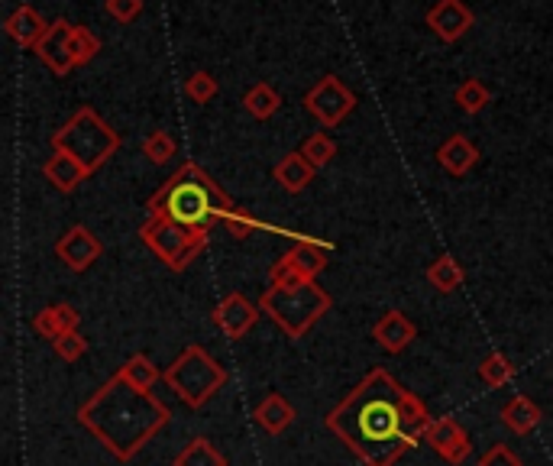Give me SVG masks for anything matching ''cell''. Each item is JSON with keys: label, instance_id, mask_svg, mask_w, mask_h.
I'll list each match as a JSON object with an SVG mask.
<instances>
[{"label": "cell", "instance_id": "obj_29", "mask_svg": "<svg viewBox=\"0 0 553 466\" xmlns=\"http://www.w3.org/2000/svg\"><path fill=\"white\" fill-rule=\"evenodd\" d=\"M301 153H304V159H308L314 169H324V166H330V162H334L337 143L330 140L327 133H311L308 140L301 143Z\"/></svg>", "mask_w": 553, "mask_h": 466}, {"label": "cell", "instance_id": "obj_13", "mask_svg": "<svg viewBox=\"0 0 553 466\" xmlns=\"http://www.w3.org/2000/svg\"><path fill=\"white\" fill-rule=\"evenodd\" d=\"M101 253H104L101 240L81 224L72 227L59 243H55V256H59L72 272H88L101 259Z\"/></svg>", "mask_w": 553, "mask_h": 466}, {"label": "cell", "instance_id": "obj_28", "mask_svg": "<svg viewBox=\"0 0 553 466\" xmlns=\"http://www.w3.org/2000/svg\"><path fill=\"white\" fill-rule=\"evenodd\" d=\"M492 101V91L482 85L479 78H466L460 88H456V104H460L463 114H479L486 111V104Z\"/></svg>", "mask_w": 553, "mask_h": 466}, {"label": "cell", "instance_id": "obj_24", "mask_svg": "<svg viewBox=\"0 0 553 466\" xmlns=\"http://www.w3.org/2000/svg\"><path fill=\"white\" fill-rule=\"evenodd\" d=\"M117 373L130 382L133 389H143V392H152L156 389V382L162 379V373L156 369V363L149 360L146 353H133L130 360H123Z\"/></svg>", "mask_w": 553, "mask_h": 466}, {"label": "cell", "instance_id": "obj_19", "mask_svg": "<svg viewBox=\"0 0 553 466\" xmlns=\"http://www.w3.org/2000/svg\"><path fill=\"white\" fill-rule=\"evenodd\" d=\"M49 26H52V23H46L43 13H39L36 7L23 4V7H17V10H13L10 17H7L4 30H7V36H10L17 46H23V49H36L39 39L46 36Z\"/></svg>", "mask_w": 553, "mask_h": 466}, {"label": "cell", "instance_id": "obj_7", "mask_svg": "<svg viewBox=\"0 0 553 466\" xmlns=\"http://www.w3.org/2000/svg\"><path fill=\"white\" fill-rule=\"evenodd\" d=\"M140 240L156 253L172 272H182L191 266L204 246H207V233L204 230H191L169 221V217H149L140 227Z\"/></svg>", "mask_w": 553, "mask_h": 466}, {"label": "cell", "instance_id": "obj_34", "mask_svg": "<svg viewBox=\"0 0 553 466\" xmlns=\"http://www.w3.org/2000/svg\"><path fill=\"white\" fill-rule=\"evenodd\" d=\"M220 224H224L227 230H230V237L233 240H246V237H250V233H256V217L253 214H246L243 208H233V211H227L224 214V221H220Z\"/></svg>", "mask_w": 553, "mask_h": 466}, {"label": "cell", "instance_id": "obj_15", "mask_svg": "<svg viewBox=\"0 0 553 466\" xmlns=\"http://www.w3.org/2000/svg\"><path fill=\"white\" fill-rule=\"evenodd\" d=\"M372 337H376V344L385 353H402L414 344V337H418V324H414L405 311L389 308L376 324H372Z\"/></svg>", "mask_w": 553, "mask_h": 466}, {"label": "cell", "instance_id": "obj_33", "mask_svg": "<svg viewBox=\"0 0 553 466\" xmlns=\"http://www.w3.org/2000/svg\"><path fill=\"white\" fill-rule=\"evenodd\" d=\"M52 350H55V356H59V360H65V363H78L81 356L88 353V337H81L78 331H75V334H65V337H59V340H52Z\"/></svg>", "mask_w": 553, "mask_h": 466}, {"label": "cell", "instance_id": "obj_3", "mask_svg": "<svg viewBox=\"0 0 553 466\" xmlns=\"http://www.w3.org/2000/svg\"><path fill=\"white\" fill-rule=\"evenodd\" d=\"M233 208L237 204L220 191V185L198 162H185L182 169H175L169 182L149 198V217H169L175 224L204 233H211V227L224 221V214Z\"/></svg>", "mask_w": 553, "mask_h": 466}, {"label": "cell", "instance_id": "obj_32", "mask_svg": "<svg viewBox=\"0 0 553 466\" xmlns=\"http://www.w3.org/2000/svg\"><path fill=\"white\" fill-rule=\"evenodd\" d=\"M217 91H220V85H217V78L211 75V72H195L188 81H185V94L195 104H207V101H214L217 98Z\"/></svg>", "mask_w": 553, "mask_h": 466}, {"label": "cell", "instance_id": "obj_10", "mask_svg": "<svg viewBox=\"0 0 553 466\" xmlns=\"http://www.w3.org/2000/svg\"><path fill=\"white\" fill-rule=\"evenodd\" d=\"M262 308L253 305L250 298H246L243 292H230L227 298H220V305L214 308L211 321L217 324V331L230 337V340H240L253 331V324L259 321Z\"/></svg>", "mask_w": 553, "mask_h": 466}, {"label": "cell", "instance_id": "obj_23", "mask_svg": "<svg viewBox=\"0 0 553 466\" xmlns=\"http://www.w3.org/2000/svg\"><path fill=\"white\" fill-rule=\"evenodd\" d=\"M427 282H431L440 295H450V292H456L466 282V272H463V266L456 263L453 256L444 253V256H437L431 266H427Z\"/></svg>", "mask_w": 553, "mask_h": 466}, {"label": "cell", "instance_id": "obj_18", "mask_svg": "<svg viewBox=\"0 0 553 466\" xmlns=\"http://www.w3.org/2000/svg\"><path fill=\"white\" fill-rule=\"evenodd\" d=\"M499 418L502 424L511 431V434H518V437H528L531 431L541 428V421H544V411L541 405H537L531 395H511V399L499 408Z\"/></svg>", "mask_w": 553, "mask_h": 466}, {"label": "cell", "instance_id": "obj_8", "mask_svg": "<svg viewBox=\"0 0 553 466\" xmlns=\"http://www.w3.org/2000/svg\"><path fill=\"white\" fill-rule=\"evenodd\" d=\"M330 246L317 240H298L269 269V289H295L301 282H314L327 269Z\"/></svg>", "mask_w": 553, "mask_h": 466}, {"label": "cell", "instance_id": "obj_20", "mask_svg": "<svg viewBox=\"0 0 553 466\" xmlns=\"http://www.w3.org/2000/svg\"><path fill=\"white\" fill-rule=\"evenodd\" d=\"M43 175L52 182V188H59L62 195H68V191H75L81 182H85L88 169L81 166L75 156L62 153V149H52V156L46 159V166H43Z\"/></svg>", "mask_w": 553, "mask_h": 466}, {"label": "cell", "instance_id": "obj_31", "mask_svg": "<svg viewBox=\"0 0 553 466\" xmlns=\"http://www.w3.org/2000/svg\"><path fill=\"white\" fill-rule=\"evenodd\" d=\"M101 52V39L94 36L88 26H72V56L75 65H88Z\"/></svg>", "mask_w": 553, "mask_h": 466}, {"label": "cell", "instance_id": "obj_35", "mask_svg": "<svg viewBox=\"0 0 553 466\" xmlns=\"http://www.w3.org/2000/svg\"><path fill=\"white\" fill-rule=\"evenodd\" d=\"M476 466H524V463L508 444H492L486 454L476 460Z\"/></svg>", "mask_w": 553, "mask_h": 466}, {"label": "cell", "instance_id": "obj_21", "mask_svg": "<svg viewBox=\"0 0 553 466\" xmlns=\"http://www.w3.org/2000/svg\"><path fill=\"white\" fill-rule=\"evenodd\" d=\"M437 162L444 166L450 175H466L469 169H476L479 162V149L473 140H466L463 133H453L450 140H444V146L437 149Z\"/></svg>", "mask_w": 553, "mask_h": 466}, {"label": "cell", "instance_id": "obj_14", "mask_svg": "<svg viewBox=\"0 0 553 466\" xmlns=\"http://www.w3.org/2000/svg\"><path fill=\"white\" fill-rule=\"evenodd\" d=\"M424 20L434 30V36H440L444 43H456V39L466 36L469 26L476 23L473 10H469L463 0H437V4L427 10Z\"/></svg>", "mask_w": 553, "mask_h": 466}, {"label": "cell", "instance_id": "obj_16", "mask_svg": "<svg viewBox=\"0 0 553 466\" xmlns=\"http://www.w3.org/2000/svg\"><path fill=\"white\" fill-rule=\"evenodd\" d=\"M81 327V311L72 301H55L33 314V331L43 340H59L65 334H75Z\"/></svg>", "mask_w": 553, "mask_h": 466}, {"label": "cell", "instance_id": "obj_5", "mask_svg": "<svg viewBox=\"0 0 553 466\" xmlns=\"http://www.w3.org/2000/svg\"><path fill=\"white\" fill-rule=\"evenodd\" d=\"M227 369L220 366L211 353L201 344H191L169 363V369L162 373V382L169 386L178 399L188 408H204L214 395L227 386Z\"/></svg>", "mask_w": 553, "mask_h": 466}, {"label": "cell", "instance_id": "obj_4", "mask_svg": "<svg viewBox=\"0 0 553 466\" xmlns=\"http://www.w3.org/2000/svg\"><path fill=\"white\" fill-rule=\"evenodd\" d=\"M52 149H62V153L75 156L91 175L120 149V133L94 107L85 104L52 133Z\"/></svg>", "mask_w": 553, "mask_h": 466}, {"label": "cell", "instance_id": "obj_11", "mask_svg": "<svg viewBox=\"0 0 553 466\" xmlns=\"http://www.w3.org/2000/svg\"><path fill=\"white\" fill-rule=\"evenodd\" d=\"M424 441L431 444L434 454L450 466H463L466 457L473 454V441H469V434L460 428V421L456 418H434Z\"/></svg>", "mask_w": 553, "mask_h": 466}, {"label": "cell", "instance_id": "obj_36", "mask_svg": "<svg viewBox=\"0 0 553 466\" xmlns=\"http://www.w3.org/2000/svg\"><path fill=\"white\" fill-rule=\"evenodd\" d=\"M107 13L117 23H130L143 13V0H107Z\"/></svg>", "mask_w": 553, "mask_h": 466}, {"label": "cell", "instance_id": "obj_30", "mask_svg": "<svg viewBox=\"0 0 553 466\" xmlns=\"http://www.w3.org/2000/svg\"><path fill=\"white\" fill-rule=\"evenodd\" d=\"M143 156L152 162V166H165L175 156V136L169 130H152L143 140Z\"/></svg>", "mask_w": 553, "mask_h": 466}, {"label": "cell", "instance_id": "obj_1", "mask_svg": "<svg viewBox=\"0 0 553 466\" xmlns=\"http://www.w3.org/2000/svg\"><path fill=\"white\" fill-rule=\"evenodd\" d=\"M431 424L427 405L382 366L369 369L347 399L324 415V428L337 434L363 466H395L424 441Z\"/></svg>", "mask_w": 553, "mask_h": 466}, {"label": "cell", "instance_id": "obj_27", "mask_svg": "<svg viewBox=\"0 0 553 466\" xmlns=\"http://www.w3.org/2000/svg\"><path fill=\"white\" fill-rule=\"evenodd\" d=\"M479 379L486 382L489 389H502V386H508L511 379H515V363H511L505 353L492 350L486 360L479 363Z\"/></svg>", "mask_w": 553, "mask_h": 466}, {"label": "cell", "instance_id": "obj_25", "mask_svg": "<svg viewBox=\"0 0 553 466\" xmlns=\"http://www.w3.org/2000/svg\"><path fill=\"white\" fill-rule=\"evenodd\" d=\"M175 466H227V457L207 441V437H195L182 447V454L175 457Z\"/></svg>", "mask_w": 553, "mask_h": 466}, {"label": "cell", "instance_id": "obj_26", "mask_svg": "<svg viewBox=\"0 0 553 466\" xmlns=\"http://www.w3.org/2000/svg\"><path fill=\"white\" fill-rule=\"evenodd\" d=\"M243 107H246V114L256 117V120H269L282 107V98H279V91H275L272 85L259 81V85H253L250 91H246Z\"/></svg>", "mask_w": 553, "mask_h": 466}, {"label": "cell", "instance_id": "obj_6", "mask_svg": "<svg viewBox=\"0 0 553 466\" xmlns=\"http://www.w3.org/2000/svg\"><path fill=\"white\" fill-rule=\"evenodd\" d=\"M259 308L282 327L285 337L298 340L330 311V295L317 282H301L295 289H266Z\"/></svg>", "mask_w": 553, "mask_h": 466}, {"label": "cell", "instance_id": "obj_12", "mask_svg": "<svg viewBox=\"0 0 553 466\" xmlns=\"http://www.w3.org/2000/svg\"><path fill=\"white\" fill-rule=\"evenodd\" d=\"M39 62H43L52 75L65 78L75 68V56H72V23L68 20H52V26L46 30V36L39 39V46L33 49Z\"/></svg>", "mask_w": 553, "mask_h": 466}, {"label": "cell", "instance_id": "obj_9", "mask_svg": "<svg viewBox=\"0 0 553 466\" xmlns=\"http://www.w3.org/2000/svg\"><path fill=\"white\" fill-rule=\"evenodd\" d=\"M304 111L321 123L324 130H334L337 123H343L356 111V94L337 75H324L304 94Z\"/></svg>", "mask_w": 553, "mask_h": 466}, {"label": "cell", "instance_id": "obj_22", "mask_svg": "<svg viewBox=\"0 0 553 466\" xmlns=\"http://www.w3.org/2000/svg\"><path fill=\"white\" fill-rule=\"evenodd\" d=\"M314 166H311V162L308 159H304V153H301V149H298V153H288L282 162H279V166H275V182H279L285 191H288V195H298V191H304V188H308L311 182H314Z\"/></svg>", "mask_w": 553, "mask_h": 466}, {"label": "cell", "instance_id": "obj_2", "mask_svg": "<svg viewBox=\"0 0 553 466\" xmlns=\"http://www.w3.org/2000/svg\"><path fill=\"white\" fill-rule=\"evenodd\" d=\"M78 424L117 463H130L172 421V408L152 392L133 389L120 373L98 386L75 411Z\"/></svg>", "mask_w": 553, "mask_h": 466}, {"label": "cell", "instance_id": "obj_17", "mask_svg": "<svg viewBox=\"0 0 553 466\" xmlns=\"http://www.w3.org/2000/svg\"><path fill=\"white\" fill-rule=\"evenodd\" d=\"M295 418H298V411H295V405L288 402L282 392H269L266 399L256 405V411H253V421L269 437H282L295 424Z\"/></svg>", "mask_w": 553, "mask_h": 466}]
</instances>
